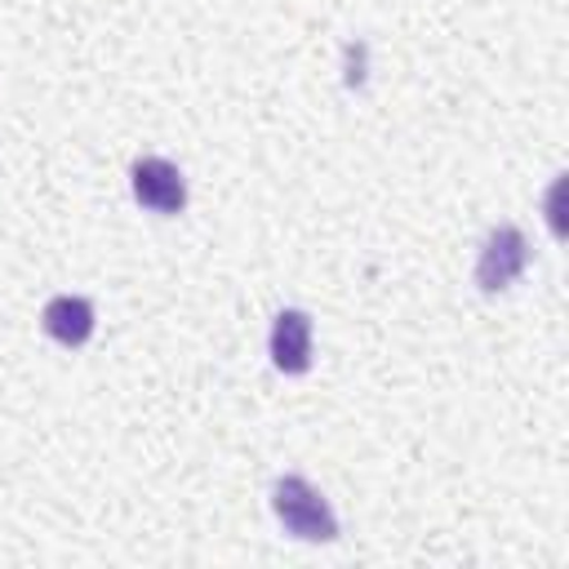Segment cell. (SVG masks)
Returning a JSON list of instances; mask_svg holds the SVG:
<instances>
[{
	"label": "cell",
	"instance_id": "7a4b0ae2",
	"mask_svg": "<svg viewBox=\"0 0 569 569\" xmlns=\"http://www.w3.org/2000/svg\"><path fill=\"white\" fill-rule=\"evenodd\" d=\"M525 267H529V240H525L520 227L502 222V227H493V231L485 236V244H480L476 284H480L485 293H502Z\"/></svg>",
	"mask_w": 569,
	"mask_h": 569
},
{
	"label": "cell",
	"instance_id": "3957f363",
	"mask_svg": "<svg viewBox=\"0 0 569 569\" xmlns=\"http://www.w3.org/2000/svg\"><path fill=\"white\" fill-rule=\"evenodd\" d=\"M129 182H133L138 204H147L151 213H182V204H187V178H182L178 164L164 160V156H142V160H133Z\"/></svg>",
	"mask_w": 569,
	"mask_h": 569
},
{
	"label": "cell",
	"instance_id": "277c9868",
	"mask_svg": "<svg viewBox=\"0 0 569 569\" xmlns=\"http://www.w3.org/2000/svg\"><path fill=\"white\" fill-rule=\"evenodd\" d=\"M271 365L280 373H307L311 369V316L298 307H284L271 325Z\"/></svg>",
	"mask_w": 569,
	"mask_h": 569
},
{
	"label": "cell",
	"instance_id": "6da1fadb",
	"mask_svg": "<svg viewBox=\"0 0 569 569\" xmlns=\"http://www.w3.org/2000/svg\"><path fill=\"white\" fill-rule=\"evenodd\" d=\"M271 511H276V520L293 533V538H302V542H333L338 538V516H333V507L320 498V489L311 485V480H302V476H280L276 485H271Z\"/></svg>",
	"mask_w": 569,
	"mask_h": 569
},
{
	"label": "cell",
	"instance_id": "5b68a950",
	"mask_svg": "<svg viewBox=\"0 0 569 569\" xmlns=\"http://www.w3.org/2000/svg\"><path fill=\"white\" fill-rule=\"evenodd\" d=\"M40 325H44V333H49L53 342L80 347V342H89V333H93V302L80 298V293H58V298L44 302Z\"/></svg>",
	"mask_w": 569,
	"mask_h": 569
}]
</instances>
